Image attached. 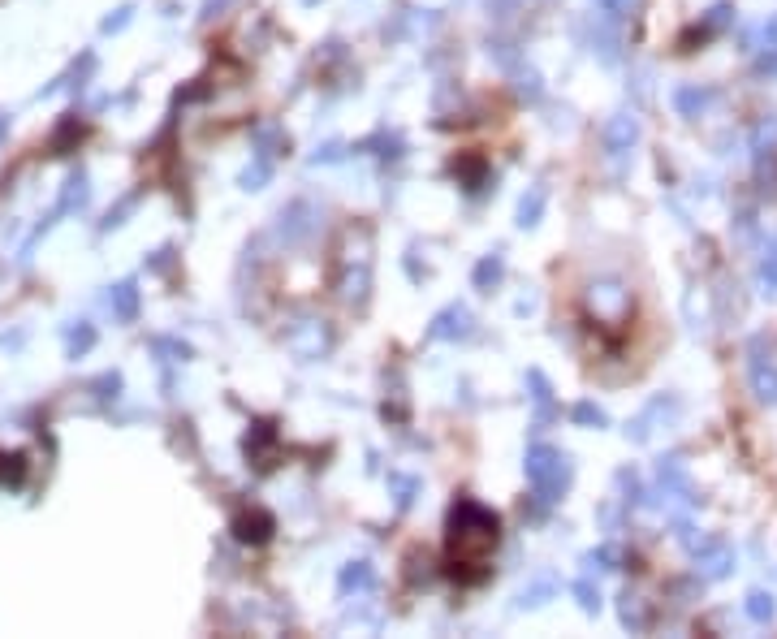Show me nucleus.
<instances>
[{"mask_svg": "<svg viewBox=\"0 0 777 639\" xmlns=\"http://www.w3.org/2000/svg\"><path fill=\"white\" fill-rule=\"evenodd\" d=\"M501 540L497 514L480 506V501L462 497L449 510V570L458 583H480L488 575V557H493Z\"/></svg>", "mask_w": 777, "mask_h": 639, "instance_id": "1", "label": "nucleus"}, {"mask_svg": "<svg viewBox=\"0 0 777 639\" xmlns=\"http://www.w3.org/2000/svg\"><path fill=\"white\" fill-rule=\"evenodd\" d=\"M367 290H372V229H359V251H354V238H346L337 294H342L346 303L363 307L367 303Z\"/></svg>", "mask_w": 777, "mask_h": 639, "instance_id": "2", "label": "nucleus"}, {"mask_svg": "<svg viewBox=\"0 0 777 639\" xmlns=\"http://www.w3.org/2000/svg\"><path fill=\"white\" fill-rule=\"evenodd\" d=\"M527 480L536 488L540 501H557L562 488L570 484V467H566V454L553 450V445H531L527 450Z\"/></svg>", "mask_w": 777, "mask_h": 639, "instance_id": "3", "label": "nucleus"}, {"mask_svg": "<svg viewBox=\"0 0 777 639\" xmlns=\"http://www.w3.org/2000/svg\"><path fill=\"white\" fill-rule=\"evenodd\" d=\"M285 346H290L298 359H320L324 350L333 346V333H329V324L324 320H303L298 329L285 333Z\"/></svg>", "mask_w": 777, "mask_h": 639, "instance_id": "4", "label": "nucleus"}, {"mask_svg": "<svg viewBox=\"0 0 777 639\" xmlns=\"http://www.w3.org/2000/svg\"><path fill=\"white\" fill-rule=\"evenodd\" d=\"M471 333V311L467 307H445L441 316L432 320V329H428V337L432 342H458V337H467Z\"/></svg>", "mask_w": 777, "mask_h": 639, "instance_id": "5", "label": "nucleus"}, {"mask_svg": "<svg viewBox=\"0 0 777 639\" xmlns=\"http://www.w3.org/2000/svg\"><path fill=\"white\" fill-rule=\"evenodd\" d=\"M234 536L242 540V545H264V540L272 536V519H268L264 510L238 514V519H234Z\"/></svg>", "mask_w": 777, "mask_h": 639, "instance_id": "6", "label": "nucleus"}, {"mask_svg": "<svg viewBox=\"0 0 777 639\" xmlns=\"http://www.w3.org/2000/svg\"><path fill=\"white\" fill-rule=\"evenodd\" d=\"M311 208H307V203H294V208L290 212H281V234L285 238H290V242H298V238H307L311 234V229H316V225H311V221H303V216H307Z\"/></svg>", "mask_w": 777, "mask_h": 639, "instance_id": "7", "label": "nucleus"}, {"mask_svg": "<svg viewBox=\"0 0 777 639\" xmlns=\"http://www.w3.org/2000/svg\"><path fill=\"white\" fill-rule=\"evenodd\" d=\"M506 277V260H501V255H484L480 264H475V290H493V285Z\"/></svg>", "mask_w": 777, "mask_h": 639, "instance_id": "8", "label": "nucleus"}, {"mask_svg": "<svg viewBox=\"0 0 777 639\" xmlns=\"http://www.w3.org/2000/svg\"><path fill=\"white\" fill-rule=\"evenodd\" d=\"M337 583H342V592H367L376 583V575H372V566H367V562H350Z\"/></svg>", "mask_w": 777, "mask_h": 639, "instance_id": "9", "label": "nucleus"}, {"mask_svg": "<svg viewBox=\"0 0 777 639\" xmlns=\"http://www.w3.org/2000/svg\"><path fill=\"white\" fill-rule=\"evenodd\" d=\"M108 303H113V311L121 320H134V311H139V290H134V281H121Z\"/></svg>", "mask_w": 777, "mask_h": 639, "instance_id": "10", "label": "nucleus"}, {"mask_svg": "<svg viewBox=\"0 0 777 639\" xmlns=\"http://www.w3.org/2000/svg\"><path fill=\"white\" fill-rule=\"evenodd\" d=\"M544 199H549V195H544V186H531V195H523V203H518V225H536L540 221V212H544Z\"/></svg>", "mask_w": 777, "mask_h": 639, "instance_id": "11", "label": "nucleus"}, {"mask_svg": "<svg viewBox=\"0 0 777 639\" xmlns=\"http://www.w3.org/2000/svg\"><path fill=\"white\" fill-rule=\"evenodd\" d=\"M631 139H635V121L618 117V121H613V126H609V147H613V152H618V147H622V143H631Z\"/></svg>", "mask_w": 777, "mask_h": 639, "instance_id": "12", "label": "nucleus"}, {"mask_svg": "<svg viewBox=\"0 0 777 639\" xmlns=\"http://www.w3.org/2000/svg\"><path fill=\"white\" fill-rule=\"evenodd\" d=\"M268 178H272V165H268V160H259V165H251L247 173H242V186H247V190H259Z\"/></svg>", "mask_w": 777, "mask_h": 639, "instance_id": "13", "label": "nucleus"}, {"mask_svg": "<svg viewBox=\"0 0 777 639\" xmlns=\"http://www.w3.org/2000/svg\"><path fill=\"white\" fill-rule=\"evenodd\" d=\"M575 596H579V605L588 609V614L601 609V592H592V583H575Z\"/></svg>", "mask_w": 777, "mask_h": 639, "instance_id": "14", "label": "nucleus"}, {"mask_svg": "<svg viewBox=\"0 0 777 639\" xmlns=\"http://www.w3.org/2000/svg\"><path fill=\"white\" fill-rule=\"evenodd\" d=\"M575 419H579V424H605V411H601V406H592V402H579Z\"/></svg>", "mask_w": 777, "mask_h": 639, "instance_id": "15", "label": "nucleus"}, {"mask_svg": "<svg viewBox=\"0 0 777 639\" xmlns=\"http://www.w3.org/2000/svg\"><path fill=\"white\" fill-rule=\"evenodd\" d=\"M518 95H527V100H536V95H540V78L536 74H518Z\"/></svg>", "mask_w": 777, "mask_h": 639, "instance_id": "16", "label": "nucleus"}, {"mask_svg": "<svg viewBox=\"0 0 777 639\" xmlns=\"http://www.w3.org/2000/svg\"><path fill=\"white\" fill-rule=\"evenodd\" d=\"M126 22H130V5H126V9H117V18H108V22H104V31H121Z\"/></svg>", "mask_w": 777, "mask_h": 639, "instance_id": "17", "label": "nucleus"}, {"mask_svg": "<svg viewBox=\"0 0 777 639\" xmlns=\"http://www.w3.org/2000/svg\"><path fill=\"white\" fill-rule=\"evenodd\" d=\"M769 614H773V605L765 596H752V618H769Z\"/></svg>", "mask_w": 777, "mask_h": 639, "instance_id": "18", "label": "nucleus"}, {"mask_svg": "<svg viewBox=\"0 0 777 639\" xmlns=\"http://www.w3.org/2000/svg\"><path fill=\"white\" fill-rule=\"evenodd\" d=\"M5 130H9V117H0V139H5Z\"/></svg>", "mask_w": 777, "mask_h": 639, "instance_id": "19", "label": "nucleus"}]
</instances>
